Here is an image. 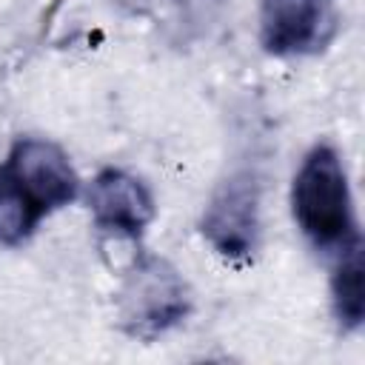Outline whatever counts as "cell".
I'll use <instances>...</instances> for the list:
<instances>
[{
    "label": "cell",
    "mask_w": 365,
    "mask_h": 365,
    "mask_svg": "<svg viewBox=\"0 0 365 365\" xmlns=\"http://www.w3.org/2000/svg\"><path fill=\"white\" fill-rule=\"evenodd\" d=\"M291 208L299 231L322 251H345L359 240L348 174L334 145L317 143L302 157L291 185Z\"/></svg>",
    "instance_id": "1"
},
{
    "label": "cell",
    "mask_w": 365,
    "mask_h": 365,
    "mask_svg": "<svg viewBox=\"0 0 365 365\" xmlns=\"http://www.w3.org/2000/svg\"><path fill=\"white\" fill-rule=\"evenodd\" d=\"M191 291L163 257H140L120 288V322L137 339H154L185 319Z\"/></svg>",
    "instance_id": "2"
},
{
    "label": "cell",
    "mask_w": 365,
    "mask_h": 365,
    "mask_svg": "<svg viewBox=\"0 0 365 365\" xmlns=\"http://www.w3.org/2000/svg\"><path fill=\"white\" fill-rule=\"evenodd\" d=\"M202 234L225 259H248L259 240V185L251 171L220 182L202 214Z\"/></svg>",
    "instance_id": "3"
},
{
    "label": "cell",
    "mask_w": 365,
    "mask_h": 365,
    "mask_svg": "<svg viewBox=\"0 0 365 365\" xmlns=\"http://www.w3.org/2000/svg\"><path fill=\"white\" fill-rule=\"evenodd\" d=\"M3 165L14 174V180L26 188V194L46 214L68 205L77 197V188H80L77 174H74L66 151L48 140L20 137L11 145L9 160Z\"/></svg>",
    "instance_id": "4"
},
{
    "label": "cell",
    "mask_w": 365,
    "mask_h": 365,
    "mask_svg": "<svg viewBox=\"0 0 365 365\" xmlns=\"http://www.w3.org/2000/svg\"><path fill=\"white\" fill-rule=\"evenodd\" d=\"M88 208L94 225L103 231L140 237L154 220V197L151 191L120 168H103L88 188Z\"/></svg>",
    "instance_id": "5"
},
{
    "label": "cell",
    "mask_w": 365,
    "mask_h": 365,
    "mask_svg": "<svg viewBox=\"0 0 365 365\" xmlns=\"http://www.w3.org/2000/svg\"><path fill=\"white\" fill-rule=\"evenodd\" d=\"M322 17V0H262L259 37L265 51L285 57L314 48Z\"/></svg>",
    "instance_id": "6"
},
{
    "label": "cell",
    "mask_w": 365,
    "mask_h": 365,
    "mask_svg": "<svg viewBox=\"0 0 365 365\" xmlns=\"http://www.w3.org/2000/svg\"><path fill=\"white\" fill-rule=\"evenodd\" d=\"M331 294H334V314L339 325L348 331H356L365 319V262H362L359 240L342 251V259L331 282Z\"/></svg>",
    "instance_id": "7"
},
{
    "label": "cell",
    "mask_w": 365,
    "mask_h": 365,
    "mask_svg": "<svg viewBox=\"0 0 365 365\" xmlns=\"http://www.w3.org/2000/svg\"><path fill=\"white\" fill-rule=\"evenodd\" d=\"M46 211L26 194V188L14 180V174L0 165V242L3 245H23Z\"/></svg>",
    "instance_id": "8"
}]
</instances>
